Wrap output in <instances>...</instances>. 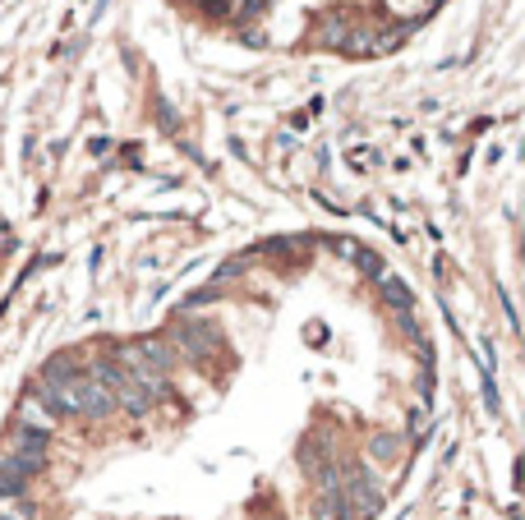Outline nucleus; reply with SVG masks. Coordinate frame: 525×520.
<instances>
[{"mask_svg":"<svg viewBox=\"0 0 525 520\" xmlns=\"http://www.w3.org/2000/svg\"><path fill=\"white\" fill-rule=\"evenodd\" d=\"M378 281H382V299H387L392 309H410V305H414V299H410V290H406L397 277H378Z\"/></svg>","mask_w":525,"mask_h":520,"instance_id":"6","label":"nucleus"},{"mask_svg":"<svg viewBox=\"0 0 525 520\" xmlns=\"http://www.w3.org/2000/svg\"><path fill=\"white\" fill-rule=\"evenodd\" d=\"M369 451H373L378 460H387V456L397 451V443H392V437H373V447H369Z\"/></svg>","mask_w":525,"mask_h":520,"instance_id":"7","label":"nucleus"},{"mask_svg":"<svg viewBox=\"0 0 525 520\" xmlns=\"http://www.w3.org/2000/svg\"><path fill=\"white\" fill-rule=\"evenodd\" d=\"M341 502H346V516L350 520H369L382 498H378V483L365 470H350V479L341 483Z\"/></svg>","mask_w":525,"mask_h":520,"instance_id":"3","label":"nucleus"},{"mask_svg":"<svg viewBox=\"0 0 525 520\" xmlns=\"http://www.w3.org/2000/svg\"><path fill=\"white\" fill-rule=\"evenodd\" d=\"M93 382L111 396V405H125L129 415H144V410L152 405V396L144 392V382H138L125 364H116V360H102V364L93 369Z\"/></svg>","mask_w":525,"mask_h":520,"instance_id":"2","label":"nucleus"},{"mask_svg":"<svg viewBox=\"0 0 525 520\" xmlns=\"http://www.w3.org/2000/svg\"><path fill=\"white\" fill-rule=\"evenodd\" d=\"M134 354H138V360H144L148 369H157L161 378H166V369H171V360H176V354H171V350H166V341H157V337H148V341H138V345H134Z\"/></svg>","mask_w":525,"mask_h":520,"instance_id":"5","label":"nucleus"},{"mask_svg":"<svg viewBox=\"0 0 525 520\" xmlns=\"http://www.w3.org/2000/svg\"><path fill=\"white\" fill-rule=\"evenodd\" d=\"M42 465H46V433L14 428L5 437V447H0V479H5V483H23V479H33Z\"/></svg>","mask_w":525,"mask_h":520,"instance_id":"1","label":"nucleus"},{"mask_svg":"<svg viewBox=\"0 0 525 520\" xmlns=\"http://www.w3.org/2000/svg\"><path fill=\"white\" fill-rule=\"evenodd\" d=\"M176 341H180L189 354H208V350L217 345V327H208V322H180V327H176Z\"/></svg>","mask_w":525,"mask_h":520,"instance_id":"4","label":"nucleus"}]
</instances>
